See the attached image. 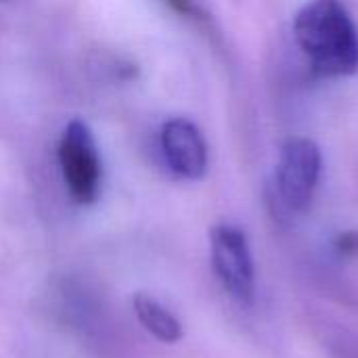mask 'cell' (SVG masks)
<instances>
[{
	"label": "cell",
	"mask_w": 358,
	"mask_h": 358,
	"mask_svg": "<svg viewBox=\"0 0 358 358\" xmlns=\"http://www.w3.org/2000/svg\"><path fill=\"white\" fill-rule=\"evenodd\" d=\"M294 34L321 76H350L358 69V29L342 0H310L296 15Z\"/></svg>",
	"instance_id": "obj_1"
},
{
	"label": "cell",
	"mask_w": 358,
	"mask_h": 358,
	"mask_svg": "<svg viewBox=\"0 0 358 358\" xmlns=\"http://www.w3.org/2000/svg\"><path fill=\"white\" fill-rule=\"evenodd\" d=\"M132 308L138 323L159 342L176 344L182 340V325L180 321L164 308L157 300L149 298L147 294H136L132 298Z\"/></svg>",
	"instance_id": "obj_6"
},
{
	"label": "cell",
	"mask_w": 358,
	"mask_h": 358,
	"mask_svg": "<svg viewBox=\"0 0 358 358\" xmlns=\"http://www.w3.org/2000/svg\"><path fill=\"white\" fill-rule=\"evenodd\" d=\"M174 10H178L180 15H193L195 13V6L191 0H166Z\"/></svg>",
	"instance_id": "obj_8"
},
{
	"label": "cell",
	"mask_w": 358,
	"mask_h": 358,
	"mask_svg": "<svg viewBox=\"0 0 358 358\" xmlns=\"http://www.w3.org/2000/svg\"><path fill=\"white\" fill-rule=\"evenodd\" d=\"M210 254L212 268L231 298L241 304H252L256 279L245 233L233 224H216L210 233Z\"/></svg>",
	"instance_id": "obj_3"
},
{
	"label": "cell",
	"mask_w": 358,
	"mask_h": 358,
	"mask_svg": "<svg viewBox=\"0 0 358 358\" xmlns=\"http://www.w3.org/2000/svg\"><path fill=\"white\" fill-rule=\"evenodd\" d=\"M162 153L174 174L187 180H199L208 170V147L199 128L185 120L174 117L162 126L159 134Z\"/></svg>",
	"instance_id": "obj_5"
},
{
	"label": "cell",
	"mask_w": 358,
	"mask_h": 358,
	"mask_svg": "<svg viewBox=\"0 0 358 358\" xmlns=\"http://www.w3.org/2000/svg\"><path fill=\"white\" fill-rule=\"evenodd\" d=\"M59 166L71 197L90 206L101 191V159L92 130L82 120H71L59 141Z\"/></svg>",
	"instance_id": "obj_2"
},
{
	"label": "cell",
	"mask_w": 358,
	"mask_h": 358,
	"mask_svg": "<svg viewBox=\"0 0 358 358\" xmlns=\"http://www.w3.org/2000/svg\"><path fill=\"white\" fill-rule=\"evenodd\" d=\"M321 151L310 138L289 141L277 164V189L292 212H306L315 199L321 178Z\"/></svg>",
	"instance_id": "obj_4"
},
{
	"label": "cell",
	"mask_w": 358,
	"mask_h": 358,
	"mask_svg": "<svg viewBox=\"0 0 358 358\" xmlns=\"http://www.w3.org/2000/svg\"><path fill=\"white\" fill-rule=\"evenodd\" d=\"M338 250L344 254V256H352L358 252V233H344L340 239H338Z\"/></svg>",
	"instance_id": "obj_7"
}]
</instances>
